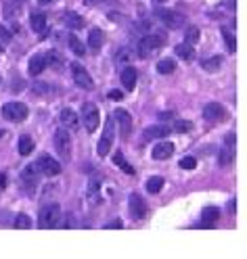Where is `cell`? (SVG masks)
Masks as SVG:
<instances>
[{
	"label": "cell",
	"mask_w": 247,
	"mask_h": 259,
	"mask_svg": "<svg viewBox=\"0 0 247 259\" xmlns=\"http://www.w3.org/2000/svg\"><path fill=\"white\" fill-rule=\"evenodd\" d=\"M184 42L186 44H197L199 42V28L195 26H189L184 30Z\"/></svg>",
	"instance_id": "31"
},
{
	"label": "cell",
	"mask_w": 247,
	"mask_h": 259,
	"mask_svg": "<svg viewBox=\"0 0 247 259\" xmlns=\"http://www.w3.org/2000/svg\"><path fill=\"white\" fill-rule=\"evenodd\" d=\"M55 146H57L59 157L63 161L72 159V138H69V132L65 128H59L55 132Z\"/></svg>",
	"instance_id": "3"
},
{
	"label": "cell",
	"mask_w": 247,
	"mask_h": 259,
	"mask_svg": "<svg viewBox=\"0 0 247 259\" xmlns=\"http://www.w3.org/2000/svg\"><path fill=\"white\" fill-rule=\"evenodd\" d=\"M61 21L65 23L69 30H82V28H84V19H82V15L74 13V10H67V13H63L61 15Z\"/></svg>",
	"instance_id": "19"
},
{
	"label": "cell",
	"mask_w": 247,
	"mask_h": 259,
	"mask_svg": "<svg viewBox=\"0 0 247 259\" xmlns=\"http://www.w3.org/2000/svg\"><path fill=\"white\" fill-rule=\"evenodd\" d=\"M30 26H32V30L36 32V34H42V32L46 30V15L34 13V15L30 17Z\"/></svg>",
	"instance_id": "26"
},
{
	"label": "cell",
	"mask_w": 247,
	"mask_h": 259,
	"mask_svg": "<svg viewBox=\"0 0 247 259\" xmlns=\"http://www.w3.org/2000/svg\"><path fill=\"white\" fill-rule=\"evenodd\" d=\"M128 211H130V216L134 220H143L147 216V203L143 201V196L132 192L130 196H128Z\"/></svg>",
	"instance_id": "9"
},
{
	"label": "cell",
	"mask_w": 247,
	"mask_h": 259,
	"mask_svg": "<svg viewBox=\"0 0 247 259\" xmlns=\"http://www.w3.org/2000/svg\"><path fill=\"white\" fill-rule=\"evenodd\" d=\"M174 52H176V56L178 58H182V61H186V63H191L193 58H195V50H193V44H178L174 48Z\"/></svg>",
	"instance_id": "22"
},
{
	"label": "cell",
	"mask_w": 247,
	"mask_h": 259,
	"mask_svg": "<svg viewBox=\"0 0 247 259\" xmlns=\"http://www.w3.org/2000/svg\"><path fill=\"white\" fill-rule=\"evenodd\" d=\"M69 69H72V78H74V82L80 88H86V90L95 88V82H92L90 74L86 72V67H82L80 63H72V65H69Z\"/></svg>",
	"instance_id": "8"
},
{
	"label": "cell",
	"mask_w": 247,
	"mask_h": 259,
	"mask_svg": "<svg viewBox=\"0 0 247 259\" xmlns=\"http://www.w3.org/2000/svg\"><path fill=\"white\" fill-rule=\"evenodd\" d=\"M23 86H26V84H23V80H19V82L15 80V82H13V92H21Z\"/></svg>",
	"instance_id": "40"
},
{
	"label": "cell",
	"mask_w": 247,
	"mask_h": 259,
	"mask_svg": "<svg viewBox=\"0 0 247 259\" xmlns=\"http://www.w3.org/2000/svg\"><path fill=\"white\" fill-rule=\"evenodd\" d=\"M111 144H113V120H107V124H105V132H103L99 144H97V152L101 157H105L109 152Z\"/></svg>",
	"instance_id": "11"
},
{
	"label": "cell",
	"mask_w": 247,
	"mask_h": 259,
	"mask_svg": "<svg viewBox=\"0 0 247 259\" xmlns=\"http://www.w3.org/2000/svg\"><path fill=\"white\" fill-rule=\"evenodd\" d=\"M59 122H61V126L67 128V130H78V126H80L78 115L72 109H63L61 113H59Z\"/></svg>",
	"instance_id": "17"
},
{
	"label": "cell",
	"mask_w": 247,
	"mask_h": 259,
	"mask_svg": "<svg viewBox=\"0 0 247 259\" xmlns=\"http://www.w3.org/2000/svg\"><path fill=\"white\" fill-rule=\"evenodd\" d=\"M82 124H84V128L88 130V132H95V130L99 128L101 113H99V109L92 102L82 104Z\"/></svg>",
	"instance_id": "4"
},
{
	"label": "cell",
	"mask_w": 247,
	"mask_h": 259,
	"mask_svg": "<svg viewBox=\"0 0 247 259\" xmlns=\"http://www.w3.org/2000/svg\"><path fill=\"white\" fill-rule=\"evenodd\" d=\"M145 188H147V192L157 194V192L161 190V188H163V180L159 178V176H153V178H149V180H147Z\"/></svg>",
	"instance_id": "29"
},
{
	"label": "cell",
	"mask_w": 247,
	"mask_h": 259,
	"mask_svg": "<svg viewBox=\"0 0 247 259\" xmlns=\"http://www.w3.org/2000/svg\"><path fill=\"white\" fill-rule=\"evenodd\" d=\"M88 194H90V198H97V194H99V180H97V178H90Z\"/></svg>",
	"instance_id": "36"
},
{
	"label": "cell",
	"mask_w": 247,
	"mask_h": 259,
	"mask_svg": "<svg viewBox=\"0 0 247 259\" xmlns=\"http://www.w3.org/2000/svg\"><path fill=\"white\" fill-rule=\"evenodd\" d=\"M163 44V38L161 36H143L138 42H136V52L140 58H149L153 50H157L159 46Z\"/></svg>",
	"instance_id": "5"
},
{
	"label": "cell",
	"mask_w": 247,
	"mask_h": 259,
	"mask_svg": "<svg viewBox=\"0 0 247 259\" xmlns=\"http://www.w3.org/2000/svg\"><path fill=\"white\" fill-rule=\"evenodd\" d=\"M122 96H124V94H122L120 90H113V92H109V98H111V100H122Z\"/></svg>",
	"instance_id": "38"
},
{
	"label": "cell",
	"mask_w": 247,
	"mask_h": 259,
	"mask_svg": "<svg viewBox=\"0 0 247 259\" xmlns=\"http://www.w3.org/2000/svg\"><path fill=\"white\" fill-rule=\"evenodd\" d=\"M38 2H40V4H53L55 0H38Z\"/></svg>",
	"instance_id": "41"
},
{
	"label": "cell",
	"mask_w": 247,
	"mask_h": 259,
	"mask_svg": "<svg viewBox=\"0 0 247 259\" xmlns=\"http://www.w3.org/2000/svg\"><path fill=\"white\" fill-rule=\"evenodd\" d=\"M201 113H203V120H207V122H220L222 117L226 115V113H224V107H222V104H218V102L205 104Z\"/></svg>",
	"instance_id": "15"
},
{
	"label": "cell",
	"mask_w": 247,
	"mask_h": 259,
	"mask_svg": "<svg viewBox=\"0 0 247 259\" xmlns=\"http://www.w3.org/2000/svg\"><path fill=\"white\" fill-rule=\"evenodd\" d=\"M155 2H166V0H155Z\"/></svg>",
	"instance_id": "44"
},
{
	"label": "cell",
	"mask_w": 247,
	"mask_h": 259,
	"mask_svg": "<svg viewBox=\"0 0 247 259\" xmlns=\"http://www.w3.org/2000/svg\"><path fill=\"white\" fill-rule=\"evenodd\" d=\"M174 69H176V63L170 61V58H163V61L157 63V74H161V76H170Z\"/></svg>",
	"instance_id": "30"
},
{
	"label": "cell",
	"mask_w": 247,
	"mask_h": 259,
	"mask_svg": "<svg viewBox=\"0 0 247 259\" xmlns=\"http://www.w3.org/2000/svg\"><path fill=\"white\" fill-rule=\"evenodd\" d=\"M19 13H21V2L19 0H3V17L5 19H13Z\"/></svg>",
	"instance_id": "20"
},
{
	"label": "cell",
	"mask_w": 247,
	"mask_h": 259,
	"mask_svg": "<svg viewBox=\"0 0 247 259\" xmlns=\"http://www.w3.org/2000/svg\"><path fill=\"white\" fill-rule=\"evenodd\" d=\"M67 46H69V48H72V52L78 54V56H84V52H86V46L82 44V40L76 38L74 34H67Z\"/></svg>",
	"instance_id": "24"
},
{
	"label": "cell",
	"mask_w": 247,
	"mask_h": 259,
	"mask_svg": "<svg viewBox=\"0 0 247 259\" xmlns=\"http://www.w3.org/2000/svg\"><path fill=\"white\" fill-rule=\"evenodd\" d=\"M103 42H105V34L99 28L90 30V34H88V46H90V48L92 50H99L101 46H103Z\"/></svg>",
	"instance_id": "23"
},
{
	"label": "cell",
	"mask_w": 247,
	"mask_h": 259,
	"mask_svg": "<svg viewBox=\"0 0 247 259\" xmlns=\"http://www.w3.org/2000/svg\"><path fill=\"white\" fill-rule=\"evenodd\" d=\"M59 220H61V205H59V203L44 205V207L40 209V216H38L40 228H44V230L57 228V226H59Z\"/></svg>",
	"instance_id": "1"
},
{
	"label": "cell",
	"mask_w": 247,
	"mask_h": 259,
	"mask_svg": "<svg viewBox=\"0 0 247 259\" xmlns=\"http://www.w3.org/2000/svg\"><path fill=\"white\" fill-rule=\"evenodd\" d=\"M0 40H3V42H11V40H13V34H11L5 26H0Z\"/></svg>",
	"instance_id": "37"
},
{
	"label": "cell",
	"mask_w": 247,
	"mask_h": 259,
	"mask_svg": "<svg viewBox=\"0 0 247 259\" xmlns=\"http://www.w3.org/2000/svg\"><path fill=\"white\" fill-rule=\"evenodd\" d=\"M136 80H138V72L134 67H126L122 72V84L126 90H132L136 86Z\"/></svg>",
	"instance_id": "21"
},
{
	"label": "cell",
	"mask_w": 247,
	"mask_h": 259,
	"mask_svg": "<svg viewBox=\"0 0 247 259\" xmlns=\"http://www.w3.org/2000/svg\"><path fill=\"white\" fill-rule=\"evenodd\" d=\"M0 113L9 122H23L28 117V107L23 102H7V104H3Z\"/></svg>",
	"instance_id": "6"
},
{
	"label": "cell",
	"mask_w": 247,
	"mask_h": 259,
	"mask_svg": "<svg viewBox=\"0 0 247 259\" xmlns=\"http://www.w3.org/2000/svg\"><path fill=\"white\" fill-rule=\"evenodd\" d=\"M15 228H21V230H28V228H32V220H30V216H26V214H19V216L15 218Z\"/></svg>",
	"instance_id": "33"
},
{
	"label": "cell",
	"mask_w": 247,
	"mask_h": 259,
	"mask_svg": "<svg viewBox=\"0 0 247 259\" xmlns=\"http://www.w3.org/2000/svg\"><path fill=\"white\" fill-rule=\"evenodd\" d=\"M38 178H40V170H38L36 163H32V166H28L21 172V180H23V184H26L28 190H36Z\"/></svg>",
	"instance_id": "12"
},
{
	"label": "cell",
	"mask_w": 247,
	"mask_h": 259,
	"mask_svg": "<svg viewBox=\"0 0 247 259\" xmlns=\"http://www.w3.org/2000/svg\"><path fill=\"white\" fill-rule=\"evenodd\" d=\"M178 166H180L182 170H195V168H197V161H195L193 157H184V159H180Z\"/></svg>",
	"instance_id": "35"
},
{
	"label": "cell",
	"mask_w": 247,
	"mask_h": 259,
	"mask_svg": "<svg viewBox=\"0 0 247 259\" xmlns=\"http://www.w3.org/2000/svg\"><path fill=\"white\" fill-rule=\"evenodd\" d=\"M7 136V132H5V130H0V138H5Z\"/></svg>",
	"instance_id": "43"
},
{
	"label": "cell",
	"mask_w": 247,
	"mask_h": 259,
	"mask_svg": "<svg viewBox=\"0 0 247 259\" xmlns=\"http://www.w3.org/2000/svg\"><path fill=\"white\" fill-rule=\"evenodd\" d=\"M38 170H40V174L42 176H49V178H55V176H59L61 174V163L59 161H55L49 152H42V155L38 157Z\"/></svg>",
	"instance_id": "7"
},
{
	"label": "cell",
	"mask_w": 247,
	"mask_h": 259,
	"mask_svg": "<svg viewBox=\"0 0 247 259\" xmlns=\"http://www.w3.org/2000/svg\"><path fill=\"white\" fill-rule=\"evenodd\" d=\"M0 82H3V78H0Z\"/></svg>",
	"instance_id": "46"
},
{
	"label": "cell",
	"mask_w": 247,
	"mask_h": 259,
	"mask_svg": "<svg viewBox=\"0 0 247 259\" xmlns=\"http://www.w3.org/2000/svg\"><path fill=\"white\" fill-rule=\"evenodd\" d=\"M124 224H122V220H113V222H109L107 224V228H111V230H115V228H122Z\"/></svg>",
	"instance_id": "39"
},
{
	"label": "cell",
	"mask_w": 247,
	"mask_h": 259,
	"mask_svg": "<svg viewBox=\"0 0 247 259\" xmlns=\"http://www.w3.org/2000/svg\"><path fill=\"white\" fill-rule=\"evenodd\" d=\"M193 126H191V122H184V120H180V122H176L174 124V130L176 132H180V134H184V132H189Z\"/></svg>",
	"instance_id": "34"
},
{
	"label": "cell",
	"mask_w": 247,
	"mask_h": 259,
	"mask_svg": "<svg viewBox=\"0 0 247 259\" xmlns=\"http://www.w3.org/2000/svg\"><path fill=\"white\" fill-rule=\"evenodd\" d=\"M88 4H99V2H103V0H86Z\"/></svg>",
	"instance_id": "42"
},
{
	"label": "cell",
	"mask_w": 247,
	"mask_h": 259,
	"mask_svg": "<svg viewBox=\"0 0 247 259\" xmlns=\"http://www.w3.org/2000/svg\"><path fill=\"white\" fill-rule=\"evenodd\" d=\"M222 36H224V40H226V48H228V52H234L237 50V40H234V36L226 30V28H222Z\"/></svg>",
	"instance_id": "32"
},
{
	"label": "cell",
	"mask_w": 247,
	"mask_h": 259,
	"mask_svg": "<svg viewBox=\"0 0 247 259\" xmlns=\"http://www.w3.org/2000/svg\"><path fill=\"white\" fill-rule=\"evenodd\" d=\"M0 52H3V44H0Z\"/></svg>",
	"instance_id": "45"
},
{
	"label": "cell",
	"mask_w": 247,
	"mask_h": 259,
	"mask_svg": "<svg viewBox=\"0 0 247 259\" xmlns=\"http://www.w3.org/2000/svg\"><path fill=\"white\" fill-rule=\"evenodd\" d=\"M220 65H222V56H209V58H205V61H201V67L205 69V72H209V74H214V72H218L220 69Z\"/></svg>",
	"instance_id": "28"
},
{
	"label": "cell",
	"mask_w": 247,
	"mask_h": 259,
	"mask_svg": "<svg viewBox=\"0 0 247 259\" xmlns=\"http://www.w3.org/2000/svg\"><path fill=\"white\" fill-rule=\"evenodd\" d=\"M113 120L117 122V126H120V136L122 138L130 136V132H132V117H130V113L124 111V109H115L113 111Z\"/></svg>",
	"instance_id": "10"
},
{
	"label": "cell",
	"mask_w": 247,
	"mask_h": 259,
	"mask_svg": "<svg viewBox=\"0 0 247 259\" xmlns=\"http://www.w3.org/2000/svg\"><path fill=\"white\" fill-rule=\"evenodd\" d=\"M172 152H174V144L168 142V140H161V142H157L155 146H153L151 157L155 161H166V159L172 157Z\"/></svg>",
	"instance_id": "13"
},
{
	"label": "cell",
	"mask_w": 247,
	"mask_h": 259,
	"mask_svg": "<svg viewBox=\"0 0 247 259\" xmlns=\"http://www.w3.org/2000/svg\"><path fill=\"white\" fill-rule=\"evenodd\" d=\"M166 136H170V126H166V124H155L143 132V140H159Z\"/></svg>",
	"instance_id": "14"
},
{
	"label": "cell",
	"mask_w": 247,
	"mask_h": 259,
	"mask_svg": "<svg viewBox=\"0 0 247 259\" xmlns=\"http://www.w3.org/2000/svg\"><path fill=\"white\" fill-rule=\"evenodd\" d=\"M155 17L166 28H170V30H180V28H184V23H186V17L184 15L176 13V10H170V8H157L155 10Z\"/></svg>",
	"instance_id": "2"
},
{
	"label": "cell",
	"mask_w": 247,
	"mask_h": 259,
	"mask_svg": "<svg viewBox=\"0 0 247 259\" xmlns=\"http://www.w3.org/2000/svg\"><path fill=\"white\" fill-rule=\"evenodd\" d=\"M44 67H46V56L44 54H34L32 58H30V63H28V74L32 76V78H36V76H40L42 72H44Z\"/></svg>",
	"instance_id": "16"
},
{
	"label": "cell",
	"mask_w": 247,
	"mask_h": 259,
	"mask_svg": "<svg viewBox=\"0 0 247 259\" xmlns=\"http://www.w3.org/2000/svg\"><path fill=\"white\" fill-rule=\"evenodd\" d=\"M17 150H19V155L28 157L30 152L34 150V140H32L30 136H21V138H19V142H17Z\"/></svg>",
	"instance_id": "27"
},
{
	"label": "cell",
	"mask_w": 247,
	"mask_h": 259,
	"mask_svg": "<svg viewBox=\"0 0 247 259\" xmlns=\"http://www.w3.org/2000/svg\"><path fill=\"white\" fill-rule=\"evenodd\" d=\"M218 218H220V209L218 207H214V205L203 207V211H201V226L211 228L218 222Z\"/></svg>",
	"instance_id": "18"
},
{
	"label": "cell",
	"mask_w": 247,
	"mask_h": 259,
	"mask_svg": "<svg viewBox=\"0 0 247 259\" xmlns=\"http://www.w3.org/2000/svg\"><path fill=\"white\" fill-rule=\"evenodd\" d=\"M113 163H115V166H117V168H120V170H124V172H126L128 176H134V174H136V172H134V168H132V166H130V163H128V161H126V157H124V152H120V150H117V152H115V155H113Z\"/></svg>",
	"instance_id": "25"
}]
</instances>
